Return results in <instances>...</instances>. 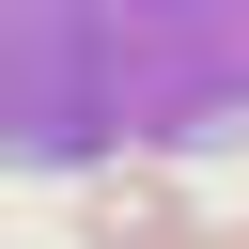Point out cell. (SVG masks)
I'll return each mask as SVG.
<instances>
[{"label": "cell", "mask_w": 249, "mask_h": 249, "mask_svg": "<svg viewBox=\"0 0 249 249\" xmlns=\"http://www.w3.org/2000/svg\"><path fill=\"white\" fill-rule=\"evenodd\" d=\"M93 218H109V233H124V218H140V233H171V218H187V187H156V171H109V187H93Z\"/></svg>", "instance_id": "cell-1"}]
</instances>
